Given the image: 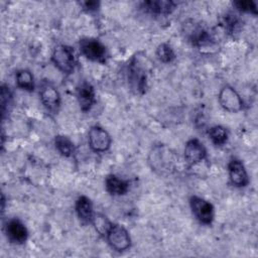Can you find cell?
I'll return each mask as SVG.
<instances>
[{
  "label": "cell",
  "mask_w": 258,
  "mask_h": 258,
  "mask_svg": "<svg viewBox=\"0 0 258 258\" xmlns=\"http://www.w3.org/2000/svg\"><path fill=\"white\" fill-rule=\"evenodd\" d=\"M177 160L175 152L164 144L154 145L148 154L149 166L155 173L162 176L174 172Z\"/></svg>",
  "instance_id": "6da1fadb"
},
{
  "label": "cell",
  "mask_w": 258,
  "mask_h": 258,
  "mask_svg": "<svg viewBox=\"0 0 258 258\" xmlns=\"http://www.w3.org/2000/svg\"><path fill=\"white\" fill-rule=\"evenodd\" d=\"M146 55L133 56L128 67V80L132 89L137 93L143 94L147 88L148 73L150 71V63L145 57Z\"/></svg>",
  "instance_id": "7a4b0ae2"
},
{
  "label": "cell",
  "mask_w": 258,
  "mask_h": 258,
  "mask_svg": "<svg viewBox=\"0 0 258 258\" xmlns=\"http://www.w3.org/2000/svg\"><path fill=\"white\" fill-rule=\"evenodd\" d=\"M51 60L54 66L64 74H71L74 71L76 64L73 49L62 44L54 47L51 55Z\"/></svg>",
  "instance_id": "3957f363"
},
{
  "label": "cell",
  "mask_w": 258,
  "mask_h": 258,
  "mask_svg": "<svg viewBox=\"0 0 258 258\" xmlns=\"http://www.w3.org/2000/svg\"><path fill=\"white\" fill-rule=\"evenodd\" d=\"M109 245L116 251H125L131 245L128 231L121 225H112L106 236Z\"/></svg>",
  "instance_id": "277c9868"
},
{
  "label": "cell",
  "mask_w": 258,
  "mask_h": 258,
  "mask_svg": "<svg viewBox=\"0 0 258 258\" xmlns=\"http://www.w3.org/2000/svg\"><path fill=\"white\" fill-rule=\"evenodd\" d=\"M219 102L228 112L237 113L243 108V101L240 95L230 86H225L219 93Z\"/></svg>",
  "instance_id": "5b68a950"
},
{
  "label": "cell",
  "mask_w": 258,
  "mask_h": 258,
  "mask_svg": "<svg viewBox=\"0 0 258 258\" xmlns=\"http://www.w3.org/2000/svg\"><path fill=\"white\" fill-rule=\"evenodd\" d=\"M189 205L194 215L201 223L209 225L213 222L214 207L211 203L199 197H191L189 200Z\"/></svg>",
  "instance_id": "8992f818"
},
{
  "label": "cell",
  "mask_w": 258,
  "mask_h": 258,
  "mask_svg": "<svg viewBox=\"0 0 258 258\" xmlns=\"http://www.w3.org/2000/svg\"><path fill=\"white\" fill-rule=\"evenodd\" d=\"M80 49L87 58L93 61H105L106 48L99 40L92 38L82 39L80 41Z\"/></svg>",
  "instance_id": "52a82bcc"
},
{
  "label": "cell",
  "mask_w": 258,
  "mask_h": 258,
  "mask_svg": "<svg viewBox=\"0 0 258 258\" xmlns=\"http://www.w3.org/2000/svg\"><path fill=\"white\" fill-rule=\"evenodd\" d=\"M89 145L95 152H104L110 148L111 137L109 133L99 126H93L89 131Z\"/></svg>",
  "instance_id": "ba28073f"
},
{
  "label": "cell",
  "mask_w": 258,
  "mask_h": 258,
  "mask_svg": "<svg viewBox=\"0 0 258 258\" xmlns=\"http://www.w3.org/2000/svg\"><path fill=\"white\" fill-rule=\"evenodd\" d=\"M42 104L49 111H56L60 105V96L57 90L50 83H43L39 91Z\"/></svg>",
  "instance_id": "9c48e42d"
},
{
  "label": "cell",
  "mask_w": 258,
  "mask_h": 258,
  "mask_svg": "<svg viewBox=\"0 0 258 258\" xmlns=\"http://www.w3.org/2000/svg\"><path fill=\"white\" fill-rule=\"evenodd\" d=\"M206 148L198 139H190L184 147V158L190 165L197 164L206 158Z\"/></svg>",
  "instance_id": "30bf717a"
},
{
  "label": "cell",
  "mask_w": 258,
  "mask_h": 258,
  "mask_svg": "<svg viewBox=\"0 0 258 258\" xmlns=\"http://www.w3.org/2000/svg\"><path fill=\"white\" fill-rule=\"evenodd\" d=\"M229 177L236 186H245L248 184V174L243 163L238 159H232L228 164Z\"/></svg>",
  "instance_id": "8fae6325"
},
{
  "label": "cell",
  "mask_w": 258,
  "mask_h": 258,
  "mask_svg": "<svg viewBox=\"0 0 258 258\" xmlns=\"http://www.w3.org/2000/svg\"><path fill=\"white\" fill-rule=\"evenodd\" d=\"M77 98L80 108L83 111H88L91 109L95 103V91L91 84L84 82L77 90Z\"/></svg>",
  "instance_id": "7c38bea8"
},
{
  "label": "cell",
  "mask_w": 258,
  "mask_h": 258,
  "mask_svg": "<svg viewBox=\"0 0 258 258\" xmlns=\"http://www.w3.org/2000/svg\"><path fill=\"white\" fill-rule=\"evenodd\" d=\"M7 236L9 240L13 243L22 244L27 240L28 232L26 227L17 219L9 221L7 224Z\"/></svg>",
  "instance_id": "4fadbf2b"
},
{
  "label": "cell",
  "mask_w": 258,
  "mask_h": 258,
  "mask_svg": "<svg viewBox=\"0 0 258 258\" xmlns=\"http://www.w3.org/2000/svg\"><path fill=\"white\" fill-rule=\"evenodd\" d=\"M76 212L79 219L84 223H91L93 219V205L89 198L82 196L76 202Z\"/></svg>",
  "instance_id": "5bb4252c"
},
{
  "label": "cell",
  "mask_w": 258,
  "mask_h": 258,
  "mask_svg": "<svg viewBox=\"0 0 258 258\" xmlns=\"http://www.w3.org/2000/svg\"><path fill=\"white\" fill-rule=\"evenodd\" d=\"M174 2L172 1H145L143 2V7L149 13L156 14V15H163L168 14L174 9Z\"/></svg>",
  "instance_id": "9a60e30c"
},
{
  "label": "cell",
  "mask_w": 258,
  "mask_h": 258,
  "mask_svg": "<svg viewBox=\"0 0 258 258\" xmlns=\"http://www.w3.org/2000/svg\"><path fill=\"white\" fill-rule=\"evenodd\" d=\"M106 188L113 196H122L128 191V183L116 175H108L106 178Z\"/></svg>",
  "instance_id": "2e32d148"
},
{
  "label": "cell",
  "mask_w": 258,
  "mask_h": 258,
  "mask_svg": "<svg viewBox=\"0 0 258 258\" xmlns=\"http://www.w3.org/2000/svg\"><path fill=\"white\" fill-rule=\"evenodd\" d=\"M92 223L94 225V228L95 230L101 235V236H104L106 237L108 232L110 231L111 227H112V224L111 222L109 221V219L103 215V214H100V213H96L93 215V219H92Z\"/></svg>",
  "instance_id": "e0dca14e"
},
{
  "label": "cell",
  "mask_w": 258,
  "mask_h": 258,
  "mask_svg": "<svg viewBox=\"0 0 258 258\" xmlns=\"http://www.w3.org/2000/svg\"><path fill=\"white\" fill-rule=\"evenodd\" d=\"M16 84L19 88L26 90V91H32L34 89V82H33V76L28 70H20L16 74Z\"/></svg>",
  "instance_id": "ac0fdd59"
},
{
  "label": "cell",
  "mask_w": 258,
  "mask_h": 258,
  "mask_svg": "<svg viewBox=\"0 0 258 258\" xmlns=\"http://www.w3.org/2000/svg\"><path fill=\"white\" fill-rule=\"evenodd\" d=\"M54 144L59 153L66 157H69L74 152V143L71 139L63 135H57L54 139Z\"/></svg>",
  "instance_id": "d6986e66"
},
{
  "label": "cell",
  "mask_w": 258,
  "mask_h": 258,
  "mask_svg": "<svg viewBox=\"0 0 258 258\" xmlns=\"http://www.w3.org/2000/svg\"><path fill=\"white\" fill-rule=\"evenodd\" d=\"M209 136L216 145H222L228 139V132L223 126L217 125L209 130Z\"/></svg>",
  "instance_id": "ffe728a7"
},
{
  "label": "cell",
  "mask_w": 258,
  "mask_h": 258,
  "mask_svg": "<svg viewBox=\"0 0 258 258\" xmlns=\"http://www.w3.org/2000/svg\"><path fill=\"white\" fill-rule=\"evenodd\" d=\"M156 55L163 62H170L175 58V54L171 46L167 43H161L156 48Z\"/></svg>",
  "instance_id": "44dd1931"
},
{
  "label": "cell",
  "mask_w": 258,
  "mask_h": 258,
  "mask_svg": "<svg viewBox=\"0 0 258 258\" xmlns=\"http://www.w3.org/2000/svg\"><path fill=\"white\" fill-rule=\"evenodd\" d=\"M234 5L236 6L237 9H239L241 11L257 14L256 3L253 1H236V2H234Z\"/></svg>",
  "instance_id": "7402d4cb"
},
{
  "label": "cell",
  "mask_w": 258,
  "mask_h": 258,
  "mask_svg": "<svg viewBox=\"0 0 258 258\" xmlns=\"http://www.w3.org/2000/svg\"><path fill=\"white\" fill-rule=\"evenodd\" d=\"M11 100V92L9 88L2 86L1 89V109H2V114L5 113V108L6 106L10 103Z\"/></svg>",
  "instance_id": "603a6c76"
},
{
  "label": "cell",
  "mask_w": 258,
  "mask_h": 258,
  "mask_svg": "<svg viewBox=\"0 0 258 258\" xmlns=\"http://www.w3.org/2000/svg\"><path fill=\"white\" fill-rule=\"evenodd\" d=\"M82 5L84 6V8L91 11V10H96L99 7V2H97V1H86V2H83Z\"/></svg>",
  "instance_id": "cb8c5ba5"
}]
</instances>
